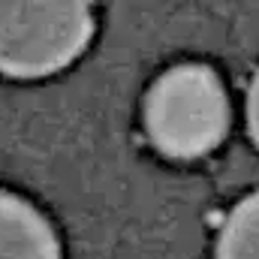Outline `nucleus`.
<instances>
[{"mask_svg":"<svg viewBox=\"0 0 259 259\" xmlns=\"http://www.w3.org/2000/svg\"><path fill=\"white\" fill-rule=\"evenodd\" d=\"M229 94L205 64L166 69L145 97V130L157 151L175 160H196L214 151L229 130Z\"/></svg>","mask_w":259,"mask_h":259,"instance_id":"nucleus-1","label":"nucleus"},{"mask_svg":"<svg viewBox=\"0 0 259 259\" xmlns=\"http://www.w3.org/2000/svg\"><path fill=\"white\" fill-rule=\"evenodd\" d=\"M94 36L91 0H0V72L46 78L81 58Z\"/></svg>","mask_w":259,"mask_h":259,"instance_id":"nucleus-2","label":"nucleus"},{"mask_svg":"<svg viewBox=\"0 0 259 259\" xmlns=\"http://www.w3.org/2000/svg\"><path fill=\"white\" fill-rule=\"evenodd\" d=\"M0 259H64L46 214L6 190H0Z\"/></svg>","mask_w":259,"mask_h":259,"instance_id":"nucleus-3","label":"nucleus"},{"mask_svg":"<svg viewBox=\"0 0 259 259\" xmlns=\"http://www.w3.org/2000/svg\"><path fill=\"white\" fill-rule=\"evenodd\" d=\"M217 259H259V190L229 211L217 238Z\"/></svg>","mask_w":259,"mask_h":259,"instance_id":"nucleus-4","label":"nucleus"},{"mask_svg":"<svg viewBox=\"0 0 259 259\" xmlns=\"http://www.w3.org/2000/svg\"><path fill=\"white\" fill-rule=\"evenodd\" d=\"M247 127H250V136L259 145V72L250 81V91H247Z\"/></svg>","mask_w":259,"mask_h":259,"instance_id":"nucleus-5","label":"nucleus"}]
</instances>
